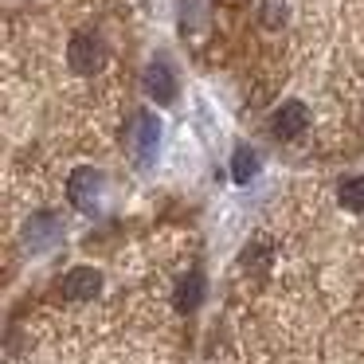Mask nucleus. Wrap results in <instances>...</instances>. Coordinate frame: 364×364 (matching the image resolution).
<instances>
[{
    "instance_id": "f257e3e1",
    "label": "nucleus",
    "mask_w": 364,
    "mask_h": 364,
    "mask_svg": "<svg viewBox=\"0 0 364 364\" xmlns=\"http://www.w3.org/2000/svg\"><path fill=\"white\" fill-rule=\"evenodd\" d=\"M157 149H161V118L141 110L129 126V157H134L137 168H149L157 161Z\"/></svg>"
},
{
    "instance_id": "f03ea898",
    "label": "nucleus",
    "mask_w": 364,
    "mask_h": 364,
    "mask_svg": "<svg viewBox=\"0 0 364 364\" xmlns=\"http://www.w3.org/2000/svg\"><path fill=\"white\" fill-rule=\"evenodd\" d=\"M67 63L75 75H98L106 67V40L98 32H75L67 43Z\"/></svg>"
},
{
    "instance_id": "7ed1b4c3",
    "label": "nucleus",
    "mask_w": 364,
    "mask_h": 364,
    "mask_svg": "<svg viewBox=\"0 0 364 364\" xmlns=\"http://www.w3.org/2000/svg\"><path fill=\"white\" fill-rule=\"evenodd\" d=\"M102 173L98 168H90V165H82V168H75L71 173V181H67V196H71V204L79 208V212H87V215H95L98 212V196H102Z\"/></svg>"
},
{
    "instance_id": "20e7f679",
    "label": "nucleus",
    "mask_w": 364,
    "mask_h": 364,
    "mask_svg": "<svg viewBox=\"0 0 364 364\" xmlns=\"http://www.w3.org/2000/svg\"><path fill=\"white\" fill-rule=\"evenodd\" d=\"M306 122H309V114L301 102H282L274 110V118H270V129H274L278 141H294V137L306 134Z\"/></svg>"
},
{
    "instance_id": "39448f33",
    "label": "nucleus",
    "mask_w": 364,
    "mask_h": 364,
    "mask_svg": "<svg viewBox=\"0 0 364 364\" xmlns=\"http://www.w3.org/2000/svg\"><path fill=\"white\" fill-rule=\"evenodd\" d=\"M59 215L55 212H40V215H32L28 220V228H24V247L28 251H48L51 243H59Z\"/></svg>"
},
{
    "instance_id": "423d86ee",
    "label": "nucleus",
    "mask_w": 364,
    "mask_h": 364,
    "mask_svg": "<svg viewBox=\"0 0 364 364\" xmlns=\"http://www.w3.org/2000/svg\"><path fill=\"white\" fill-rule=\"evenodd\" d=\"M145 95L153 98V102H173L176 98V75L173 67L165 63V59H153L149 67H145Z\"/></svg>"
},
{
    "instance_id": "0eeeda50",
    "label": "nucleus",
    "mask_w": 364,
    "mask_h": 364,
    "mask_svg": "<svg viewBox=\"0 0 364 364\" xmlns=\"http://www.w3.org/2000/svg\"><path fill=\"white\" fill-rule=\"evenodd\" d=\"M102 290V274H98L95 267H75L71 274L63 278V294L71 301H82V298H95V294Z\"/></svg>"
},
{
    "instance_id": "6e6552de",
    "label": "nucleus",
    "mask_w": 364,
    "mask_h": 364,
    "mask_svg": "<svg viewBox=\"0 0 364 364\" xmlns=\"http://www.w3.org/2000/svg\"><path fill=\"white\" fill-rule=\"evenodd\" d=\"M173 301H176V309H181V314H192V309L204 301V274H200V270H188V274L176 282Z\"/></svg>"
},
{
    "instance_id": "1a4fd4ad",
    "label": "nucleus",
    "mask_w": 364,
    "mask_h": 364,
    "mask_svg": "<svg viewBox=\"0 0 364 364\" xmlns=\"http://www.w3.org/2000/svg\"><path fill=\"white\" fill-rule=\"evenodd\" d=\"M231 176H235L239 184L259 176V153H255L251 145H235V153H231Z\"/></svg>"
},
{
    "instance_id": "9d476101",
    "label": "nucleus",
    "mask_w": 364,
    "mask_h": 364,
    "mask_svg": "<svg viewBox=\"0 0 364 364\" xmlns=\"http://www.w3.org/2000/svg\"><path fill=\"white\" fill-rule=\"evenodd\" d=\"M341 204H345L348 212H364V176H348V181L341 184Z\"/></svg>"
},
{
    "instance_id": "9b49d317",
    "label": "nucleus",
    "mask_w": 364,
    "mask_h": 364,
    "mask_svg": "<svg viewBox=\"0 0 364 364\" xmlns=\"http://www.w3.org/2000/svg\"><path fill=\"white\" fill-rule=\"evenodd\" d=\"M259 20L267 28H282L286 24V4H282V0H262V4H259Z\"/></svg>"
}]
</instances>
